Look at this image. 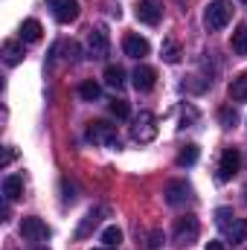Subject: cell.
Wrapping results in <instances>:
<instances>
[{"label": "cell", "instance_id": "obj_1", "mask_svg": "<svg viewBox=\"0 0 247 250\" xmlns=\"http://www.w3.org/2000/svg\"><path fill=\"white\" fill-rule=\"evenodd\" d=\"M230 21H233V3H230V0H212V3L206 6V12H204V26H206L209 32L224 29Z\"/></svg>", "mask_w": 247, "mask_h": 250}, {"label": "cell", "instance_id": "obj_2", "mask_svg": "<svg viewBox=\"0 0 247 250\" xmlns=\"http://www.w3.org/2000/svg\"><path fill=\"white\" fill-rule=\"evenodd\" d=\"M87 140L90 143H99V146H108V148H120L117 125L105 123V120H96V123L87 125Z\"/></svg>", "mask_w": 247, "mask_h": 250}, {"label": "cell", "instance_id": "obj_3", "mask_svg": "<svg viewBox=\"0 0 247 250\" xmlns=\"http://www.w3.org/2000/svg\"><path fill=\"white\" fill-rule=\"evenodd\" d=\"M131 137L137 143H151L157 137V117L151 111H140V117H134V125H131Z\"/></svg>", "mask_w": 247, "mask_h": 250}, {"label": "cell", "instance_id": "obj_4", "mask_svg": "<svg viewBox=\"0 0 247 250\" xmlns=\"http://www.w3.org/2000/svg\"><path fill=\"white\" fill-rule=\"evenodd\" d=\"M198 233H201V224H198L195 215H184V218L175 221V242H178V245H192V242H198Z\"/></svg>", "mask_w": 247, "mask_h": 250}, {"label": "cell", "instance_id": "obj_5", "mask_svg": "<svg viewBox=\"0 0 247 250\" xmlns=\"http://www.w3.org/2000/svg\"><path fill=\"white\" fill-rule=\"evenodd\" d=\"M239 166H242V154L239 148H224L221 160H218V181H230L239 175Z\"/></svg>", "mask_w": 247, "mask_h": 250}, {"label": "cell", "instance_id": "obj_6", "mask_svg": "<svg viewBox=\"0 0 247 250\" xmlns=\"http://www.w3.org/2000/svg\"><path fill=\"white\" fill-rule=\"evenodd\" d=\"M21 236H23L26 242H47V239H50V227H47L41 218L29 215V218L21 221Z\"/></svg>", "mask_w": 247, "mask_h": 250}, {"label": "cell", "instance_id": "obj_7", "mask_svg": "<svg viewBox=\"0 0 247 250\" xmlns=\"http://www.w3.org/2000/svg\"><path fill=\"white\" fill-rule=\"evenodd\" d=\"M47 3H50L53 18H56L59 23H70V21L79 18V3H76V0H47Z\"/></svg>", "mask_w": 247, "mask_h": 250}, {"label": "cell", "instance_id": "obj_8", "mask_svg": "<svg viewBox=\"0 0 247 250\" xmlns=\"http://www.w3.org/2000/svg\"><path fill=\"white\" fill-rule=\"evenodd\" d=\"M108 47H111L108 32H105L102 26L90 29V35H87V50H90V56H93V59H102V56H108Z\"/></svg>", "mask_w": 247, "mask_h": 250}, {"label": "cell", "instance_id": "obj_9", "mask_svg": "<svg viewBox=\"0 0 247 250\" xmlns=\"http://www.w3.org/2000/svg\"><path fill=\"white\" fill-rule=\"evenodd\" d=\"M123 50H125V56H131V59H145L151 53V44L143 35H125Z\"/></svg>", "mask_w": 247, "mask_h": 250}, {"label": "cell", "instance_id": "obj_10", "mask_svg": "<svg viewBox=\"0 0 247 250\" xmlns=\"http://www.w3.org/2000/svg\"><path fill=\"white\" fill-rule=\"evenodd\" d=\"M192 198V187L186 184V181H169V187H166V201L172 204V207H181Z\"/></svg>", "mask_w": 247, "mask_h": 250}, {"label": "cell", "instance_id": "obj_11", "mask_svg": "<svg viewBox=\"0 0 247 250\" xmlns=\"http://www.w3.org/2000/svg\"><path fill=\"white\" fill-rule=\"evenodd\" d=\"M131 79H134V87H137L140 93H145V90H151V87H154V82H157V73H154V67H148V64H140V67L131 73Z\"/></svg>", "mask_w": 247, "mask_h": 250}, {"label": "cell", "instance_id": "obj_12", "mask_svg": "<svg viewBox=\"0 0 247 250\" xmlns=\"http://www.w3.org/2000/svg\"><path fill=\"white\" fill-rule=\"evenodd\" d=\"M137 21L154 26V23L160 21V3H157V0H143V3L137 6Z\"/></svg>", "mask_w": 247, "mask_h": 250}, {"label": "cell", "instance_id": "obj_13", "mask_svg": "<svg viewBox=\"0 0 247 250\" xmlns=\"http://www.w3.org/2000/svg\"><path fill=\"white\" fill-rule=\"evenodd\" d=\"M102 212L105 209H90L84 218H82V224H79V230H76V239H87L96 227H99V221H102Z\"/></svg>", "mask_w": 247, "mask_h": 250}, {"label": "cell", "instance_id": "obj_14", "mask_svg": "<svg viewBox=\"0 0 247 250\" xmlns=\"http://www.w3.org/2000/svg\"><path fill=\"white\" fill-rule=\"evenodd\" d=\"M3 62L9 67H18L23 62V41H6L3 44Z\"/></svg>", "mask_w": 247, "mask_h": 250}, {"label": "cell", "instance_id": "obj_15", "mask_svg": "<svg viewBox=\"0 0 247 250\" xmlns=\"http://www.w3.org/2000/svg\"><path fill=\"white\" fill-rule=\"evenodd\" d=\"M41 23L35 21V18H26L23 23H21V41L23 44H35V41H41Z\"/></svg>", "mask_w": 247, "mask_h": 250}, {"label": "cell", "instance_id": "obj_16", "mask_svg": "<svg viewBox=\"0 0 247 250\" xmlns=\"http://www.w3.org/2000/svg\"><path fill=\"white\" fill-rule=\"evenodd\" d=\"M224 236H227V242H233V245L247 242V221H245V218H236V221L224 230Z\"/></svg>", "mask_w": 247, "mask_h": 250}, {"label": "cell", "instance_id": "obj_17", "mask_svg": "<svg viewBox=\"0 0 247 250\" xmlns=\"http://www.w3.org/2000/svg\"><path fill=\"white\" fill-rule=\"evenodd\" d=\"M21 195H23V178L9 175V178L3 181V198H6V201H15V198H21Z\"/></svg>", "mask_w": 247, "mask_h": 250}, {"label": "cell", "instance_id": "obj_18", "mask_svg": "<svg viewBox=\"0 0 247 250\" xmlns=\"http://www.w3.org/2000/svg\"><path fill=\"white\" fill-rule=\"evenodd\" d=\"M230 99H236V102H245L247 99V73L236 76L230 82Z\"/></svg>", "mask_w": 247, "mask_h": 250}, {"label": "cell", "instance_id": "obj_19", "mask_svg": "<svg viewBox=\"0 0 247 250\" xmlns=\"http://www.w3.org/2000/svg\"><path fill=\"white\" fill-rule=\"evenodd\" d=\"M163 62L166 64L181 62V44H178L175 38H166V41H163Z\"/></svg>", "mask_w": 247, "mask_h": 250}, {"label": "cell", "instance_id": "obj_20", "mask_svg": "<svg viewBox=\"0 0 247 250\" xmlns=\"http://www.w3.org/2000/svg\"><path fill=\"white\" fill-rule=\"evenodd\" d=\"M230 47H233V53H236V56H247V26H236Z\"/></svg>", "mask_w": 247, "mask_h": 250}, {"label": "cell", "instance_id": "obj_21", "mask_svg": "<svg viewBox=\"0 0 247 250\" xmlns=\"http://www.w3.org/2000/svg\"><path fill=\"white\" fill-rule=\"evenodd\" d=\"M105 84H108V87H117V90H120V87L125 84V70H123V67L111 64V67L105 70Z\"/></svg>", "mask_w": 247, "mask_h": 250}, {"label": "cell", "instance_id": "obj_22", "mask_svg": "<svg viewBox=\"0 0 247 250\" xmlns=\"http://www.w3.org/2000/svg\"><path fill=\"white\" fill-rule=\"evenodd\" d=\"M79 96H82L84 102H93V99H99V96H102V87H99L93 79H87V82H82V84H79Z\"/></svg>", "mask_w": 247, "mask_h": 250}, {"label": "cell", "instance_id": "obj_23", "mask_svg": "<svg viewBox=\"0 0 247 250\" xmlns=\"http://www.w3.org/2000/svg\"><path fill=\"white\" fill-rule=\"evenodd\" d=\"M198 154H201V151H198V146H195V143L184 146V148H181V154H178V166H195V163H198Z\"/></svg>", "mask_w": 247, "mask_h": 250}, {"label": "cell", "instance_id": "obj_24", "mask_svg": "<svg viewBox=\"0 0 247 250\" xmlns=\"http://www.w3.org/2000/svg\"><path fill=\"white\" fill-rule=\"evenodd\" d=\"M233 221H236V212H233L230 207H218V209H215V224H218L221 230H227Z\"/></svg>", "mask_w": 247, "mask_h": 250}, {"label": "cell", "instance_id": "obj_25", "mask_svg": "<svg viewBox=\"0 0 247 250\" xmlns=\"http://www.w3.org/2000/svg\"><path fill=\"white\" fill-rule=\"evenodd\" d=\"M102 242H105L108 248H117V245L123 242V230H120V227H105V230H102Z\"/></svg>", "mask_w": 247, "mask_h": 250}, {"label": "cell", "instance_id": "obj_26", "mask_svg": "<svg viewBox=\"0 0 247 250\" xmlns=\"http://www.w3.org/2000/svg\"><path fill=\"white\" fill-rule=\"evenodd\" d=\"M108 108H111V114H114L117 120H128V117H131V105H128L125 99H114Z\"/></svg>", "mask_w": 247, "mask_h": 250}, {"label": "cell", "instance_id": "obj_27", "mask_svg": "<svg viewBox=\"0 0 247 250\" xmlns=\"http://www.w3.org/2000/svg\"><path fill=\"white\" fill-rule=\"evenodd\" d=\"M218 123L224 125V128H233V125L239 123V111H233V108H221V111H218Z\"/></svg>", "mask_w": 247, "mask_h": 250}, {"label": "cell", "instance_id": "obj_28", "mask_svg": "<svg viewBox=\"0 0 247 250\" xmlns=\"http://www.w3.org/2000/svg\"><path fill=\"white\" fill-rule=\"evenodd\" d=\"M204 250H227V248H224L221 242H209V245H206V248H204Z\"/></svg>", "mask_w": 247, "mask_h": 250}, {"label": "cell", "instance_id": "obj_29", "mask_svg": "<svg viewBox=\"0 0 247 250\" xmlns=\"http://www.w3.org/2000/svg\"><path fill=\"white\" fill-rule=\"evenodd\" d=\"M96 250H117V248H108V245H105V248H96Z\"/></svg>", "mask_w": 247, "mask_h": 250}, {"label": "cell", "instance_id": "obj_30", "mask_svg": "<svg viewBox=\"0 0 247 250\" xmlns=\"http://www.w3.org/2000/svg\"><path fill=\"white\" fill-rule=\"evenodd\" d=\"M35 250H47V248H35Z\"/></svg>", "mask_w": 247, "mask_h": 250}, {"label": "cell", "instance_id": "obj_31", "mask_svg": "<svg viewBox=\"0 0 247 250\" xmlns=\"http://www.w3.org/2000/svg\"><path fill=\"white\" fill-rule=\"evenodd\" d=\"M245 198H247V187H245Z\"/></svg>", "mask_w": 247, "mask_h": 250}, {"label": "cell", "instance_id": "obj_32", "mask_svg": "<svg viewBox=\"0 0 247 250\" xmlns=\"http://www.w3.org/2000/svg\"><path fill=\"white\" fill-rule=\"evenodd\" d=\"M242 3H247V0H242Z\"/></svg>", "mask_w": 247, "mask_h": 250}]
</instances>
